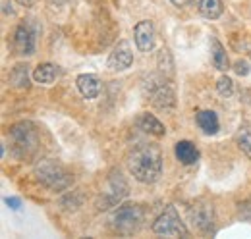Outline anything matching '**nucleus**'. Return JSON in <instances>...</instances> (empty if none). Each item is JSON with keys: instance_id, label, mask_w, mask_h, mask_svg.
Returning <instances> with one entry per match:
<instances>
[{"instance_id": "obj_20", "label": "nucleus", "mask_w": 251, "mask_h": 239, "mask_svg": "<svg viewBox=\"0 0 251 239\" xmlns=\"http://www.w3.org/2000/svg\"><path fill=\"white\" fill-rule=\"evenodd\" d=\"M157 64L162 73H166V75H172V73H174V60H172L170 52H168L166 48H162V50L158 52Z\"/></svg>"}, {"instance_id": "obj_2", "label": "nucleus", "mask_w": 251, "mask_h": 239, "mask_svg": "<svg viewBox=\"0 0 251 239\" xmlns=\"http://www.w3.org/2000/svg\"><path fill=\"white\" fill-rule=\"evenodd\" d=\"M35 176L50 191H64V189H68L72 185V176L68 174V170L60 162H56L52 158L41 160L35 166Z\"/></svg>"}, {"instance_id": "obj_26", "label": "nucleus", "mask_w": 251, "mask_h": 239, "mask_svg": "<svg viewBox=\"0 0 251 239\" xmlns=\"http://www.w3.org/2000/svg\"><path fill=\"white\" fill-rule=\"evenodd\" d=\"M50 4H54V6H60V4H64V2H68V0H49Z\"/></svg>"}, {"instance_id": "obj_12", "label": "nucleus", "mask_w": 251, "mask_h": 239, "mask_svg": "<svg viewBox=\"0 0 251 239\" xmlns=\"http://www.w3.org/2000/svg\"><path fill=\"white\" fill-rule=\"evenodd\" d=\"M195 120H197L199 129H201L205 135H215V133L220 129L219 116H217L213 110H199L197 116H195Z\"/></svg>"}, {"instance_id": "obj_16", "label": "nucleus", "mask_w": 251, "mask_h": 239, "mask_svg": "<svg viewBox=\"0 0 251 239\" xmlns=\"http://www.w3.org/2000/svg\"><path fill=\"white\" fill-rule=\"evenodd\" d=\"M197 10L201 12L203 18L217 20L222 16L224 6H222V0H197Z\"/></svg>"}, {"instance_id": "obj_14", "label": "nucleus", "mask_w": 251, "mask_h": 239, "mask_svg": "<svg viewBox=\"0 0 251 239\" xmlns=\"http://www.w3.org/2000/svg\"><path fill=\"white\" fill-rule=\"evenodd\" d=\"M211 56H213V64L219 72H226L230 68V60L226 54V48L219 43L217 37H211Z\"/></svg>"}, {"instance_id": "obj_13", "label": "nucleus", "mask_w": 251, "mask_h": 239, "mask_svg": "<svg viewBox=\"0 0 251 239\" xmlns=\"http://www.w3.org/2000/svg\"><path fill=\"white\" fill-rule=\"evenodd\" d=\"M174 154H176V158L182 162V164H195L197 160H199V150L195 149V145L193 143H189V141H178L176 143V147H174Z\"/></svg>"}, {"instance_id": "obj_3", "label": "nucleus", "mask_w": 251, "mask_h": 239, "mask_svg": "<svg viewBox=\"0 0 251 239\" xmlns=\"http://www.w3.org/2000/svg\"><path fill=\"white\" fill-rule=\"evenodd\" d=\"M143 224V209L133 203H126L112 214V226L122 236H133Z\"/></svg>"}, {"instance_id": "obj_23", "label": "nucleus", "mask_w": 251, "mask_h": 239, "mask_svg": "<svg viewBox=\"0 0 251 239\" xmlns=\"http://www.w3.org/2000/svg\"><path fill=\"white\" fill-rule=\"evenodd\" d=\"M4 203H6L10 209H14V210H20V207H22V201H20V199H16V197H8Z\"/></svg>"}, {"instance_id": "obj_25", "label": "nucleus", "mask_w": 251, "mask_h": 239, "mask_svg": "<svg viewBox=\"0 0 251 239\" xmlns=\"http://www.w3.org/2000/svg\"><path fill=\"white\" fill-rule=\"evenodd\" d=\"M18 4H22V6H27V8H31L33 4H35V0H16Z\"/></svg>"}, {"instance_id": "obj_9", "label": "nucleus", "mask_w": 251, "mask_h": 239, "mask_svg": "<svg viewBox=\"0 0 251 239\" xmlns=\"http://www.w3.org/2000/svg\"><path fill=\"white\" fill-rule=\"evenodd\" d=\"M14 48L22 56H31L35 52V31L27 24L18 25L14 31Z\"/></svg>"}, {"instance_id": "obj_5", "label": "nucleus", "mask_w": 251, "mask_h": 239, "mask_svg": "<svg viewBox=\"0 0 251 239\" xmlns=\"http://www.w3.org/2000/svg\"><path fill=\"white\" fill-rule=\"evenodd\" d=\"M153 232L164 238H188L189 232L174 205H168L153 224Z\"/></svg>"}, {"instance_id": "obj_15", "label": "nucleus", "mask_w": 251, "mask_h": 239, "mask_svg": "<svg viewBox=\"0 0 251 239\" xmlns=\"http://www.w3.org/2000/svg\"><path fill=\"white\" fill-rule=\"evenodd\" d=\"M56 77H58V68L52 64H39L33 72V79L43 85H50Z\"/></svg>"}, {"instance_id": "obj_18", "label": "nucleus", "mask_w": 251, "mask_h": 239, "mask_svg": "<svg viewBox=\"0 0 251 239\" xmlns=\"http://www.w3.org/2000/svg\"><path fill=\"white\" fill-rule=\"evenodd\" d=\"M10 83L18 89H27L29 87V72H27V66L24 64H18L14 66V70L10 72Z\"/></svg>"}, {"instance_id": "obj_10", "label": "nucleus", "mask_w": 251, "mask_h": 239, "mask_svg": "<svg viewBox=\"0 0 251 239\" xmlns=\"http://www.w3.org/2000/svg\"><path fill=\"white\" fill-rule=\"evenodd\" d=\"M133 39L135 45L141 52H149L155 47V27L149 20H141L137 22V25L133 27Z\"/></svg>"}, {"instance_id": "obj_21", "label": "nucleus", "mask_w": 251, "mask_h": 239, "mask_svg": "<svg viewBox=\"0 0 251 239\" xmlns=\"http://www.w3.org/2000/svg\"><path fill=\"white\" fill-rule=\"evenodd\" d=\"M217 91H219V95H222V96H232V93H234V81L228 75H222L219 79V83H217Z\"/></svg>"}, {"instance_id": "obj_17", "label": "nucleus", "mask_w": 251, "mask_h": 239, "mask_svg": "<svg viewBox=\"0 0 251 239\" xmlns=\"http://www.w3.org/2000/svg\"><path fill=\"white\" fill-rule=\"evenodd\" d=\"M139 127H141L145 133H151V135H155V137H162V135L166 133V127H164L153 114H143V116L139 118Z\"/></svg>"}, {"instance_id": "obj_6", "label": "nucleus", "mask_w": 251, "mask_h": 239, "mask_svg": "<svg viewBox=\"0 0 251 239\" xmlns=\"http://www.w3.org/2000/svg\"><path fill=\"white\" fill-rule=\"evenodd\" d=\"M10 139L14 143V152L18 156H29L37 149L39 135L31 121H20L10 127Z\"/></svg>"}, {"instance_id": "obj_1", "label": "nucleus", "mask_w": 251, "mask_h": 239, "mask_svg": "<svg viewBox=\"0 0 251 239\" xmlns=\"http://www.w3.org/2000/svg\"><path fill=\"white\" fill-rule=\"evenodd\" d=\"M127 168L141 183H155L162 176V152L157 145H141L129 154Z\"/></svg>"}, {"instance_id": "obj_11", "label": "nucleus", "mask_w": 251, "mask_h": 239, "mask_svg": "<svg viewBox=\"0 0 251 239\" xmlns=\"http://www.w3.org/2000/svg\"><path fill=\"white\" fill-rule=\"evenodd\" d=\"M77 89L85 98H97L100 93V81L93 73H81L77 75Z\"/></svg>"}, {"instance_id": "obj_4", "label": "nucleus", "mask_w": 251, "mask_h": 239, "mask_svg": "<svg viewBox=\"0 0 251 239\" xmlns=\"http://www.w3.org/2000/svg\"><path fill=\"white\" fill-rule=\"evenodd\" d=\"M143 89L147 93V96L151 98V102L160 108V110H166V108H174L176 104V93H174V87L168 83L166 77L162 75H151Z\"/></svg>"}, {"instance_id": "obj_19", "label": "nucleus", "mask_w": 251, "mask_h": 239, "mask_svg": "<svg viewBox=\"0 0 251 239\" xmlns=\"http://www.w3.org/2000/svg\"><path fill=\"white\" fill-rule=\"evenodd\" d=\"M236 143L242 152L251 160V123H244L236 133Z\"/></svg>"}, {"instance_id": "obj_7", "label": "nucleus", "mask_w": 251, "mask_h": 239, "mask_svg": "<svg viewBox=\"0 0 251 239\" xmlns=\"http://www.w3.org/2000/svg\"><path fill=\"white\" fill-rule=\"evenodd\" d=\"M189 218L193 220V224H195L201 232H211V230H213V224H215L213 205H209L207 201H197V203L189 209Z\"/></svg>"}, {"instance_id": "obj_24", "label": "nucleus", "mask_w": 251, "mask_h": 239, "mask_svg": "<svg viewBox=\"0 0 251 239\" xmlns=\"http://www.w3.org/2000/svg\"><path fill=\"white\" fill-rule=\"evenodd\" d=\"M174 6H178V8H184L186 4H189V0H170Z\"/></svg>"}, {"instance_id": "obj_22", "label": "nucleus", "mask_w": 251, "mask_h": 239, "mask_svg": "<svg viewBox=\"0 0 251 239\" xmlns=\"http://www.w3.org/2000/svg\"><path fill=\"white\" fill-rule=\"evenodd\" d=\"M234 70H236L238 75H248V73H250V64L240 60V62H236V68H234Z\"/></svg>"}, {"instance_id": "obj_8", "label": "nucleus", "mask_w": 251, "mask_h": 239, "mask_svg": "<svg viewBox=\"0 0 251 239\" xmlns=\"http://www.w3.org/2000/svg\"><path fill=\"white\" fill-rule=\"evenodd\" d=\"M131 64H133L131 47H129L127 41H120V43L114 47V50L110 52L106 66H108L112 72H124V70H127Z\"/></svg>"}]
</instances>
